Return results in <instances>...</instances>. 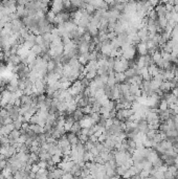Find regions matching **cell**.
Here are the masks:
<instances>
[{
  "label": "cell",
  "mask_w": 178,
  "mask_h": 179,
  "mask_svg": "<svg viewBox=\"0 0 178 179\" xmlns=\"http://www.w3.org/2000/svg\"><path fill=\"white\" fill-rule=\"evenodd\" d=\"M128 68H129V65L127 60H125L124 58H118V59H115L114 67H113V71L115 73H124Z\"/></svg>",
  "instance_id": "cell-1"
},
{
  "label": "cell",
  "mask_w": 178,
  "mask_h": 179,
  "mask_svg": "<svg viewBox=\"0 0 178 179\" xmlns=\"http://www.w3.org/2000/svg\"><path fill=\"white\" fill-rule=\"evenodd\" d=\"M4 109L8 111V114L10 118L13 119V120H17V119L20 118L21 114H20V108L15 105H6L4 107Z\"/></svg>",
  "instance_id": "cell-2"
},
{
  "label": "cell",
  "mask_w": 178,
  "mask_h": 179,
  "mask_svg": "<svg viewBox=\"0 0 178 179\" xmlns=\"http://www.w3.org/2000/svg\"><path fill=\"white\" fill-rule=\"evenodd\" d=\"M51 12L52 13H55L56 15L57 14H60L62 13L63 10H64V6H63V1H55V2L51 3Z\"/></svg>",
  "instance_id": "cell-3"
},
{
  "label": "cell",
  "mask_w": 178,
  "mask_h": 179,
  "mask_svg": "<svg viewBox=\"0 0 178 179\" xmlns=\"http://www.w3.org/2000/svg\"><path fill=\"white\" fill-rule=\"evenodd\" d=\"M136 52H138L139 57H144V56L148 55V48H147L146 43L139 42L138 44L136 45Z\"/></svg>",
  "instance_id": "cell-4"
},
{
  "label": "cell",
  "mask_w": 178,
  "mask_h": 179,
  "mask_svg": "<svg viewBox=\"0 0 178 179\" xmlns=\"http://www.w3.org/2000/svg\"><path fill=\"white\" fill-rule=\"evenodd\" d=\"M66 138H67V140L69 141V143H70L71 147H74V146L76 145V143H79V137L78 135L74 134V133L72 132H68L67 134L65 135Z\"/></svg>",
  "instance_id": "cell-5"
},
{
  "label": "cell",
  "mask_w": 178,
  "mask_h": 179,
  "mask_svg": "<svg viewBox=\"0 0 178 179\" xmlns=\"http://www.w3.org/2000/svg\"><path fill=\"white\" fill-rule=\"evenodd\" d=\"M80 124H81V127L82 128H90L92 127V126H94V123L92 122V119L90 118V116L89 115H85L84 116V118L82 119L81 122H80Z\"/></svg>",
  "instance_id": "cell-6"
},
{
  "label": "cell",
  "mask_w": 178,
  "mask_h": 179,
  "mask_svg": "<svg viewBox=\"0 0 178 179\" xmlns=\"http://www.w3.org/2000/svg\"><path fill=\"white\" fill-rule=\"evenodd\" d=\"M72 117H73V119H74V122H78V123H80L82 120V119L84 118V116H85V115H84V113L83 112L81 111V109H76V111L73 112L72 114Z\"/></svg>",
  "instance_id": "cell-7"
},
{
  "label": "cell",
  "mask_w": 178,
  "mask_h": 179,
  "mask_svg": "<svg viewBox=\"0 0 178 179\" xmlns=\"http://www.w3.org/2000/svg\"><path fill=\"white\" fill-rule=\"evenodd\" d=\"M29 129H31L33 132L36 133L37 135L43 133V127L40 126V125H29Z\"/></svg>",
  "instance_id": "cell-8"
},
{
  "label": "cell",
  "mask_w": 178,
  "mask_h": 179,
  "mask_svg": "<svg viewBox=\"0 0 178 179\" xmlns=\"http://www.w3.org/2000/svg\"><path fill=\"white\" fill-rule=\"evenodd\" d=\"M81 130H82L81 124H80V123H78V122H76L74 124L72 125V127H71V129H70V131H69V132H72V133H74V134L79 135L80 133H81Z\"/></svg>",
  "instance_id": "cell-9"
},
{
  "label": "cell",
  "mask_w": 178,
  "mask_h": 179,
  "mask_svg": "<svg viewBox=\"0 0 178 179\" xmlns=\"http://www.w3.org/2000/svg\"><path fill=\"white\" fill-rule=\"evenodd\" d=\"M116 84H118V82H116V80H115V72L110 73V75H108L107 85L110 86V87H113V86H115Z\"/></svg>",
  "instance_id": "cell-10"
},
{
  "label": "cell",
  "mask_w": 178,
  "mask_h": 179,
  "mask_svg": "<svg viewBox=\"0 0 178 179\" xmlns=\"http://www.w3.org/2000/svg\"><path fill=\"white\" fill-rule=\"evenodd\" d=\"M148 71H149V75H151L152 78H154L155 75H157L158 73H159V68L157 67L156 65H152V66H150L149 68H148Z\"/></svg>",
  "instance_id": "cell-11"
},
{
  "label": "cell",
  "mask_w": 178,
  "mask_h": 179,
  "mask_svg": "<svg viewBox=\"0 0 178 179\" xmlns=\"http://www.w3.org/2000/svg\"><path fill=\"white\" fill-rule=\"evenodd\" d=\"M129 168H127L126 166H118L116 168V176H123L127 173Z\"/></svg>",
  "instance_id": "cell-12"
},
{
  "label": "cell",
  "mask_w": 178,
  "mask_h": 179,
  "mask_svg": "<svg viewBox=\"0 0 178 179\" xmlns=\"http://www.w3.org/2000/svg\"><path fill=\"white\" fill-rule=\"evenodd\" d=\"M115 80L118 82V84H123L125 83V75L124 73H115Z\"/></svg>",
  "instance_id": "cell-13"
},
{
  "label": "cell",
  "mask_w": 178,
  "mask_h": 179,
  "mask_svg": "<svg viewBox=\"0 0 178 179\" xmlns=\"http://www.w3.org/2000/svg\"><path fill=\"white\" fill-rule=\"evenodd\" d=\"M13 126H14V129H15V130H18V131H20L21 128H22V126H23V123H22V120L19 118V119H17V120H14V122H13Z\"/></svg>",
  "instance_id": "cell-14"
},
{
  "label": "cell",
  "mask_w": 178,
  "mask_h": 179,
  "mask_svg": "<svg viewBox=\"0 0 178 179\" xmlns=\"http://www.w3.org/2000/svg\"><path fill=\"white\" fill-rule=\"evenodd\" d=\"M15 179H26L25 178V173H24V170H20V171L16 172L15 174H13Z\"/></svg>",
  "instance_id": "cell-15"
},
{
  "label": "cell",
  "mask_w": 178,
  "mask_h": 179,
  "mask_svg": "<svg viewBox=\"0 0 178 179\" xmlns=\"http://www.w3.org/2000/svg\"><path fill=\"white\" fill-rule=\"evenodd\" d=\"M168 108H169V105H168V103L165 101H163V100H161V101H160L159 107H158V110L165 111V110H168Z\"/></svg>",
  "instance_id": "cell-16"
},
{
  "label": "cell",
  "mask_w": 178,
  "mask_h": 179,
  "mask_svg": "<svg viewBox=\"0 0 178 179\" xmlns=\"http://www.w3.org/2000/svg\"><path fill=\"white\" fill-rule=\"evenodd\" d=\"M168 171L171 172V173H172L173 176H174V177H176V176H177V174H178V171H177V169H176V166H168Z\"/></svg>",
  "instance_id": "cell-17"
},
{
  "label": "cell",
  "mask_w": 178,
  "mask_h": 179,
  "mask_svg": "<svg viewBox=\"0 0 178 179\" xmlns=\"http://www.w3.org/2000/svg\"><path fill=\"white\" fill-rule=\"evenodd\" d=\"M163 179H175V177L173 176V174L171 172H169L167 170V171L163 173Z\"/></svg>",
  "instance_id": "cell-18"
},
{
  "label": "cell",
  "mask_w": 178,
  "mask_h": 179,
  "mask_svg": "<svg viewBox=\"0 0 178 179\" xmlns=\"http://www.w3.org/2000/svg\"><path fill=\"white\" fill-rule=\"evenodd\" d=\"M72 125L73 124H71V123H68V122H65V125H64V129H65V131H70V129H71V127H72Z\"/></svg>",
  "instance_id": "cell-19"
},
{
  "label": "cell",
  "mask_w": 178,
  "mask_h": 179,
  "mask_svg": "<svg viewBox=\"0 0 178 179\" xmlns=\"http://www.w3.org/2000/svg\"><path fill=\"white\" fill-rule=\"evenodd\" d=\"M174 75H175L176 78H178V65L176 66V68H175V71H174Z\"/></svg>",
  "instance_id": "cell-20"
},
{
  "label": "cell",
  "mask_w": 178,
  "mask_h": 179,
  "mask_svg": "<svg viewBox=\"0 0 178 179\" xmlns=\"http://www.w3.org/2000/svg\"><path fill=\"white\" fill-rule=\"evenodd\" d=\"M175 166H176V169H177V171H178V164H175Z\"/></svg>",
  "instance_id": "cell-21"
}]
</instances>
